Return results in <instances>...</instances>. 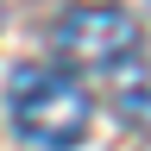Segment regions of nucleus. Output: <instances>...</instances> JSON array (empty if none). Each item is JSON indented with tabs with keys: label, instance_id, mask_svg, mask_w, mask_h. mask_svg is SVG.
<instances>
[{
	"label": "nucleus",
	"instance_id": "3",
	"mask_svg": "<svg viewBox=\"0 0 151 151\" xmlns=\"http://www.w3.org/2000/svg\"><path fill=\"white\" fill-rule=\"evenodd\" d=\"M113 107H120V120L151 126V63H126V69H113Z\"/></svg>",
	"mask_w": 151,
	"mask_h": 151
},
{
	"label": "nucleus",
	"instance_id": "4",
	"mask_svg": "<svg viewBox=\"0 0 151 151\" xmlns=\"http://www.w3.org/2000/svg\"><path fill=\"white\" fill-rule=\"evenodd\" d=\"M145 151H151V145H145Z\"/></svg>",
	"mask_w": 151,
	"mask_h": 151
},
{
	"label": "nucleus",
	"instance_id": "1",
	"mask_svg": "<svg viewBox=\"0 0 151 151\" xmlns=\"http://www.w3.org/2000/svg\"><path fill=\"white\" fill-rule=\"evenodd\" d=\"M6 113H13V132L38 151H69L82 145V132L94 120V101L88 88L76 82V69H57V63H19L6 76Z\"/></svg>",
	"mask_w": 151,
	"mask_h": 151
},
{
	"label": "nucleus",
	"instance_id": "2",
	"mask_svg": "<svg viewBox=\"0 0 151 151\" xmlns=\"http://www.w3.org/2000/svg\"><path fill=\"white\" fill-rule=\"evenodd\" d=\"M50 50L76 69H120L139 50V19L126 6H63L50 25Z\"/></svg>",
	"mask_w": 151,
	"mask_h": 151
}]
</instances>
